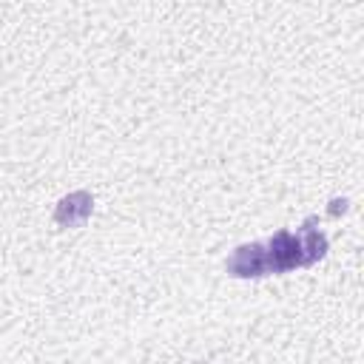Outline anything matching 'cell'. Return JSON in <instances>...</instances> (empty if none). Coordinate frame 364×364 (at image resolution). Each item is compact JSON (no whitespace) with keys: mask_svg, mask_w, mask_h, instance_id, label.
<instances>
[{"mask_svg":"<svg viewBox=\"0 0 364 364\" xmlns=\"http://www.w3.org/2000/svg\"><path fill=\"white\" fill-rule=\"evenodd\" d=\"M324 250H327V239L310 225H304L299 233L282 230L264 245L267 273H284L301 264H313L316 259L324 256Z\"/></svg>","mask_w":364,"mask_h":364,"instance_id":"obj_1","label":"cell"},{"mask_svg":"<svg viewBox=\"0 0 364 364\" xmlns=\"http://www.w3.org/2000/svg\"><path fill=\"white\" fill-rule=\"evenodd\" d=\"M228 273L233 276H264L267 262H264V245H245L228 259Z\"/></svg>","mask_w":364,"mask_h":364,"instance_id":"obj_2","label":"cell"},{"mask_svg":"<svg viewBox=\"0 0 364 364\" xmlns=\"http://www.w3.org/2000/svg\"><path fill=\"white\" fill-rule=\"evenodd\" d=\"M91 196L85 193V191H77V193H71V196H65V199H60V205H57V222L60 225H68V228H74V225H82L85 222V216L91 213Z\"/></svg>","mask_w":364,"mask_h":364,"instance_id":"obj_3","label":"cell"}]
</instances>
